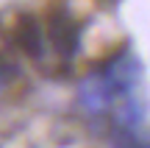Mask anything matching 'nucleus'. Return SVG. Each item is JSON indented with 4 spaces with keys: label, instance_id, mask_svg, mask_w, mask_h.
Segmentation results:
<instances>
[{
    "label": "nucleus",
    "instance_id": "1",
    "mask_svg": "<svg viewBox=\"0 0 150 148\" xmlns=\"http://www.w3.org/2000/svg\"><path fill=\"white\" fill-rule=\"evenodd\" d=\"M47 42L61 59H72L81 45V25L70 17L64 9H50L47 11Z\"/></svg>",
    "mask_w": 150,
    "mask_h": 148
},
{
    "label": "nucleus",
    "instance_id": "2",
    "mask_svg": "<svg viewBox=\"0 0 150 148\" xmlns=\"http://www.w3.org/2000/svg\"><path fill=\"white\" fill-rule=\"evenodd\" d=\"M78 101H81V106H83L89 115H100V112H106L117 98H114L108 81L103 78V73L95 70V73H89V76L81 81V87H78Z\"/></svg>",
    "mask_w": 150,
    "mask_h": 148
},
{
    "label": "nucleus",
    "instance_id": "3",
    "mask_svg": "<svg viewBox=\"0 0 150 148\" xmlns=\"http://www.w3.org/2000/svg\"><path fill=\"white\" fill-rule=\"evenodd\" d=\"M11 36H14V45L28 59L39 61L45 56V45H47L45 42V28L39 25L36 17H31V14L17 17V25H14V31H11Z\"/></svg>",
    "mask_w": 150,
    "mask_h": 148
},
{
    "label": "nucleus",
    "instance_id": "4",
    "mask_svg": "<svg viewBox=\"0 0 150 148\" xmlns=\"http://www.w3.org/2000/svg\"><path fill=\"white\" fill-rule=\"evenodd\" d=\"M142 120H145L142 104L136 98H131V95H125L122 104H120V109H117V123H120V126H128V129H136Z\"/></svg>",
    "mask_w": 150,
    "mask_h": 148
},
{
    "label": "nucleus",
    "instance_id": "5",
    "mask_svg": "<svg viewBox=\"0 0 150 148\" xmlns=\"http://www.w3.org/2000/svg\"><path fill=\"white\" fill-rule=\"evenodd\" d=\"M111 148H150V137L145 132H136V129L122 126V132L114 137Z\"/></svg>",
    "mask_w": 150,
    "mask_h": 148
},
{
    "label": "nucleus",
    "instance_id": "6",
    "mask_svg": "<svg viewBox=\"0 0 150 148\" xmlns=\"http://www.w3.org/2000/svg\"><path fill=\"white\" fill-rule=\"evenodd\" d=\"M14 76H17V67H14V61H11V59H6V56L0 53V92L6 89L8 78H14Z\"/></svg>",
    "mask_w": 150,
    "mask_h": 148
},
{
    "label": "nucleus",
    "instance_id": "7",
    "mask_svg": "<svg viewBox=\"0 0 150 148\" xmlns=\"http://www.w3.org/2000/svg\"><path fill=\"white\" fill-rule=\"evenodd\" d=\"M106 3H117V0H106Z\"/></svg>",
    "mask_w": 150,
    "mask_h": 148
}]
</instances>
